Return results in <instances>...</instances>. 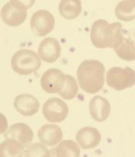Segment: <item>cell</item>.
Listing matches in <instances>:
<instances>
[{
    "instance_id": "9",
    "label": "cell",
    "mask_w": 135,
    "mask_h": 157,
    "mask_svg": "<svg viewBox=\"0 0 135 157\" xmlns=\"http://www.w3.org/2000/svg\"><path fill=\"white\" fill-rule=\"evenodd\" d=\"M13 105L15 109L22 116H33L39 111V102L33 95L24 93L15 98Z\"/></svg>"
},
{
    "instance_id": "23",
    "label": "cell",
    "mask_w": 135,
    "mask_h": 157,
    "mask_svg": "<svg viewBox=\"0 0 135 157\" xmlns=\"http://www.w3.org/2000/svg\"><path fill=\"white\" fill-rule=\"evenodd\" d=\"M130 40L133 42V43L134 44V46H135V30L133 32V33H132V36H131V38H130Z\"/></svg>"
},
{
    "instance_id": "17",
    "label": "cell",
    "mask_w": 135,
    "mask_h": 157,
    "mask_svg": "<svg viewBox=\"0 0 135 157\" xmlns=\"http://www.w3.org/2000/svg\"><path fill=\"white\" fill-rule=\"evenodd\" d=\"M24 152L23 146L13 139H6L0 145L1 157H21L24 155Z\"/></svg>"
},
{
    "instance_id": "12",
    "label": "cell",
    "mask_w": 135,
    "mask_h": 157,
    "mask_svg": "<svg viewBox=\"0 0 135 157\" xmlns=\"http://www.w3.org/2000/svg\"><path fill=\"white\" fill-rule=\"evenodd\" d=\"M89 110L93 120L101 123L107 120L110 116V104L104 97L95 96L89 102Z\"/></svg>"
},
{
    "instance_id": "3",
    "label": "cell",
    "mask_w": 135,
    "mask_h": 157,
    "mask_svg": "<svg viewBox=\"0 0 135 157\" xmlns=\"http://www.w3.org/2000/svg\"><path fill=\"white\" fill-rule=\"evenodd\" d=\"M34 1H10L2 8V21L10 26H18L23 23L27 18V11Z\"/></svg>"
},
{
    "instance_id": "8",
    "label": "cell",
    "mask_w": 135,
    "mask_h": 157,
    "mask_svg": "<svg viewBox=\"0 0 135 157\" xmlns=\"http://www.w3.org/2000/svg\"><path fill=\"white\" fill-rule=\"evenodd\" d=\"M38 54L45 63H53L57 61L61 55V47L59 41L54 37L44 39L39 45Z\"/></svg>"
},
{
    "instance_id": "21",
    "label": "cell",
    "mask_w": 135,
    "mask_h": 157,
    "mask_svg": "<svg viewBox=\"0 0 135 157\" xmlns=\"http://www.w3.org/2000/svg\"><path fill=\"white\" fill-rule=\"evenodd\" d=\"M79 91V86L77 80L73 76L70 75H66V82L63 90L59 95L66 100H71L74 99Z\"/></svg>"
},
{
    "instance_id": "15",
    "label": "cell",
    "mask_w": 135,
    "mask_h": 157,
    "mask_svg": "<svg viewBox=\"0 0 135 157\" xmlns=\"http://www.w3.org/2000/svg\"><path fill=\"white\" fill-rule=\"evenodd\" d=\"M82 11L81 2L79 0H63L59 5V12L63 19H76L80 15Z\"/></svg>"
},
{
    "instance_id": "4",
    "label": "cell",
    "mask_w": 135,
    "mask_h": 157,
    "mask_svg": "<svg viewBox=\"0 0 135 157\" xmlns=\"http://www.w3.org/2000/svg\"><path fill=\"white\" fill-rule=\"evenodd\" d=\"M106 81L109 87L117 91L130 88L135 85V71L128 67H113L106 75Z\"/></svg>"
},
{
    "instance_id": "11",
    "label": "cell",
    "mask_w": 135,
    "mask_h": 157,
    "mask_svg": "<svg viewBox=\"0 0 135 157\" xmlns=\"http://www.w3.org/2000/svg\"><path fill=\"white\" fill-rule=\"evenodd\" d=\"M78 145L83 149H90L97 147L101 143V134L97 129L86 126L80 129L76 135Z\"/></svg>"
},
{
    "instance_id": "2",
    "label": "cell",
    "mask_w": 135,
    "mask_h": 157,
    "mask_svg": "<svg viewBox=\"0 0 135 157\" xmlns=\"http://www.w3.org/2000/svg\"><path fill=\"white\" fill-rule=\"evenodd\" d=\"M12 69L21 75H29L40 68L41 59L30 49H20L15 52L11 59Z\"/></svg>"
},
{
    "instance_id": "6",
    "label": "cell",
    "mask_w": 135,
    "mask_h": 157,
    "mask_svg": "<svg viewBox=\"0 0 135 157\" xmlns=\"http://www.w3.org/2000/svg\"><path fill=\"white\" fill-rule=\"evenodd\" d=\"M55 26V18L46 10L35 12L30 19V28L36 36H45L50 33Z\"/></svg>"
},
{
    "instance_id": "20",
    "label": "cell",
    "mask_w": 135,
    "mask_h": 157,
    "mask_svg": "<svg viewBox=\"0 0 135 157\" xmlns=\"http://www.w3.org/2000/svg\"><path fill=\"white\" fill-rule=\"evenodd\" d=\"M117 56L125 61L135 60V46L130 39L124 38L121 46L114 49Z\"/></svg>"
},
{
    "instance_id": "1",
    "label": "cell",
    "mask_w": 135,
    "mask_h": 157,
    "mask_svg": "<svg viewBox=\"0 0 135 157\" xmlns=\"http://www.w3.org/2000/svg\"><path fill=\"white\" fill-rule=\"evenodd\" d=\"M104 64L98 60L82 62L77 70V79L81 90L89 94L98 93L104 85Z\"/></svg>"
},
{
    "instance_id": "16",
    "label": "cell",
    "mask_w": 135,
    "mask_h": 157,
    "mask_svg": "<svg viewBox=\"0 0 135 157\" xmlns=\"http://www.w3.org/2000/svg\"><path fill=\"white\" fill-rule=\"evenodd\" d=\"M109 22L104 19L96 20L91 26L90 40L92 44L98 49H105L104 46V32Z\"/></svg>"
},
{
    "instance_id": "22",
    "label": "cell",
    "mask_w": 135,
    "mask_h": 157,
    "mask_svg": "<svg viewBox=\"0 0 135 157\" xmlns=\"http://www.w3.org/2000/svg\"><path fill=\"white\" fill-rule=\"evenodd\" d=\"M50 155V151L43 143L30 145L24 152V156L26 157H49Z\"/></svg>"
},
{
    "instance_id": "18",
    "label": "cell",
    "mask_w": 135,
    "mask_h": 157,
    "mask_svg": "<svg viewBox=\"0 0 135 157\" xmlns=\"http://www.w3.org/2000/svg\"><path fill=\"white\" fill-rule=\"evenodd\" d=\"M115 15L121 21L130 22L135 19V1H121L115 8Z\"/></svg>"
},
{
    "instance_id": "13",
    "label": "cell",
    "mask_w": 135,
    "mask_h": 157,
    "mask_svg": "<svg viewBox=\"0 0 135 157\" xmlns=\"http://www.w3.org/2000/svg\"><path fill=\"white\" fill-rule=\"evenodd\" d=\"M39 141L47 146H55L63 140L61 128L55 124L43 125L38 131Z\"/></svg>"
},
{
    "instance_id": "14",
    "label": "cell",
    "mask_w": 135,
    "mask_h": 157,
    "mask_svg": "<svg viewBox=\"0 0 135 157\" xmlns=\"http://www.w3.org/2000/svg\"><path fill=\"white\" fill-rule=\"evenodd\" d=\"M122 25L120 22H113L106 26L104 32V46L105 48L117 49L124 41Z\"/></svg>"
},
{
    "instance_id": "10",
    "label": "cell",
    "mask_w": 135,
    "mask_h": 157,
    "mask_svg": "<svg viewBox=\"0 0 135 157\" xmlns=\"http://www.w3.org/2000/svg\"><path fill=\"white\" fill-rule=\"evenodd\" d=\"M33 136L34 135L31 128L25 123H22L12 125L5 134L6 138L16 140L26 149L31 145Z\"/></svg>"
},
{
    "instance_id": "5",
    "label": "cell",
    "mask_w": 135,
    "mask_h": 157,
    "mask_svg": "<svg viewBox=\"0 0 135 157\" xmlns=\"http://www.w3.org/2000/svg\"><path fill=\"white\" fill-rule=\"evenodd\" d=\"M69 108L64 101L60 98H50L45 102L42 107V114L50 123H61L66 119Z\"/></svg>"
},
{
    "instance_id": "19",
    "label": "cell",
    "mask_w": 135,
    "mask_h": 157,
    "mask_svg": "<svg viewBox=\"0 0 135 157\" xmlns=\"http://www.w3.org/2000/svg\"><path fill=\"white\" fill-rule=\"evenodd\" d=\"M57 157H78L80 155V147L77 143L70 140L62 141L55 149Z\"/></svg>"
},
{
    "instance_id": "7",
    "label": "cell",
    "mask_w": 135,
    "mask_h": 157,
    "mask_svg": "<svg viewBox=\"0 0 135 157\" xmlns=\"http://www.w3.org/2000/svg\"><path fill=\"white\" fill-rule=\"evenodd\" d=\"M66 82V75L58 69H50L42 74L40 85L42 90L50 94L59 93Z\"/></svg>"
}]
</instances>
